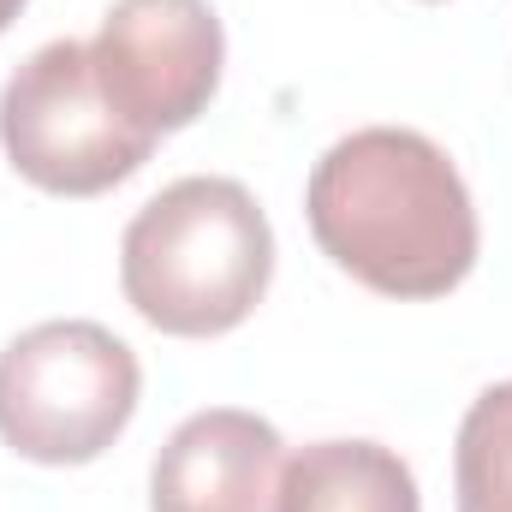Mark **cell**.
<instances>
[{
    "label": "cell",
    "mask_w": 512,
    "mask_h": 512,
    "mask_svg": "<svg viewBox=\"0 0 512 512\" xmlns=\"http://www.w3.org/2000/svg\"><path fill=\"white\" fill-rule=\"evenodd\" d=\"M274 512H423L411 465L382 441H316L280 465Z\"/></svg>",
    "instance_id": "7"
},
{
    "label": "cell",
    "mask_w": 512,
    "mask_h": 512,
    "mask_svg": "<svg viewBox=\"0 0 512 512\" xmlns=\"http://www.w3.org/2000/svg\"><path fill=\"white\" fill-rule=\"evenodd\" d=\"M304 215L322 256L382 298H441L477 268L471 191L423 131L340 137L304 185Z\"/></svg>",
    "instance_id": "1"
},
{
    "label": "cell",
    "mask_w": 512,
    "mask_h": 512,
    "mask_svg": "<svg viewBox=\"0 0 512 512\" xmlns=\"http://www.w3.org/2000/svg\"><path fill=\"white\" fill-rule=\"evenodd\" d=\"M274 280V227L239 179H179L131 215L120 239L126 304L161 334H233Z\"/></svg>",
    "instance_id": "2"
},
{
    "label": "cell",
    "mask_w": 512,
    "mask_h": 512,
    "mask_svg": "<svg viewBox=\"0 0 512 512\" xmlns=\"http://www.w3.org/2000/svg\"><path fill=\"white\" fill-rule=\"evenodd\" d=\"M280 429L239 405L185 417L149 471V512H274L280 495Z\"/></svg>",
    "instance_id": "6"
},
{
    "label": "cell",
    "mask_w": 512,
    "mask_h": 512,
    "mask_svg": "<svg viewBox=\"0 0 512 512\" xmlns=\"http://www.w3.org/2000/svg\"><path fill=\"white\" fill-rule=\"evenodd\" d=\"M0 143L6 161L54 197H102L131 179L161 137L137 131L108 102L90 42L36 48L0 90Z\"/></svg>",
    "instance_id": "4"
},
{
    "label": "cell",
    "mask_w": 512,
    "mask_h": 512,
    "mask_svg": "<svg viewBox=\"0 0 512 512\" xmlns=\"http://www.w3.org/2000/svg\"><path fill=\"white\" fill-rule=\"evenodd\" d=\"M137 393V352L114 328L36 322L0 352V441L30 465H90L126 435Z\"/></svg>",
    "instance_id": "3"
},
{
    "label": "cell",
    "mask_w": 512,
    "mask_h": 512,
    "mask_svg": "<svg viewBox=\"0 0 512 512\" xmlns=\"http://www.w3.org/2000/svg\"><path fill=\"white\" fill-rule=\"evenodd\" d=\"M459 512H512V382L483 387L453 447Z\"/></svg>",
    "instance_id": "8"
},
{
    "label": "cell",
    "mask_w": 512,
    "mask_h": 512,
    "mask_svg": "<svg viewBox=\"0 0 512 512\" xmlns=\"http://www.w3.org/2000/svg\"><path fill=\"white\" fill-rule=\"evenodd\" d=\"M18 12H24V0H0V36H6V24H12Z\"/></svg>",
    "instance_id": "9"
},
{
    "label": "cell",
    "mask_w": 512,
    "mask_h": 512,
    "mask_svg": "<svg viewBox=\"0 0 512 512\" xmlns=\"http://www.w3.org/2000/svg\"><path fill=\"white\" fill-rule=\"evenodd\" d=\"M96 78L137 131H185L221 90L227 36L209 0H114L96 42Z\"/></svg>",
    "instance_id": "5"
}]
</instances>
